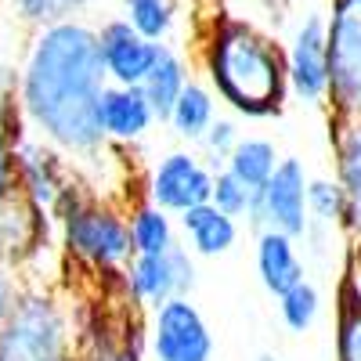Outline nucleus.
Listing matches in <instances>:
<instances>
[{"label": "nucleus", "instance_id": "obj_1", "mask_svg": "<svg viewBox=\"0 0 361 361\" xmlns=\"http://www.w3.org/2000/svg\"><path fill=\"white\" fill-rule=\"evenodd\" d=\"M105 87L109 76L90 18L47 25L25 37L18 62V112L25 134L58 148L102 199H109V156H119V148L102 134Z\"/></svg>", "mask_w": 361, "mask_h": 361}, {"label": "nucleus", "instance_id": "obj_2", "mask_svg": "<svg viewBox=\"0 0 361 361\" xmlns=\"http://www.w3.org/2000/svg\"><path fill=\"white\" fill-rule=\"evenodd\" d=\"M209 90L235 119H275L289 105L286 47L275 33L243 15H214L199 40Z\"/></svg>", "mask_w": 361, "mask_h": 361}, {"label": "nucleus", "instance_id": "obj_3", "mask_svg": "<svg viewBox=\"0 0 361 361\" xmlns=\"http://www.w3.org/2000/svg\"><path fill=\"white\" fill-rule=\"evenodd\" d=\"M58 250H62L66 267L83 275L87 293L112 289L123 267L134 260L127 206L94 195L73 217L58 224Z\"/></svg>", "mask_w": 361, "mask_h": 361}, {"label": "nucleus", "instance_id": "obj_4", "mask_svg": "<svg viewBox=\"0 0 361 361\" xmlns=\"http://www.w3.org/2000/svg\"><path fill=\"white\" fill-rule=\"evenodd\" d=\"M76 343V307L58 286L22 282L0 329V361H51Z\"/></svg>", "mask_w": 361, "mask_h": 361}, {"label": "nucleus", "instance_id": "obj_5", "mask_svg": "<svg viewBox=\"0 0 361 361\" xmlns=\"http://www.w3.org/2000/svg\"><path fill=\"white\" fill-rule=\"evenodd\" d=\"M73 354L80 361H145V311L119 293V282L87 293L76 307Z\"/></svg>", "mask_w": 361, "mask_h": 361}, {"label": "nucleus", "instance_id": "obj_6", "mask_svg": "<svg viewBox=\"0 0 361 361\" xmlns=\"http://www.w3.org/2000/svg\"><path fill=\"white\" fill-rule=\"evenodd\" d=\"M329 119H361V0H329Z\"/></svg>", "mask_w": 361, "mask_h": 361}, {"label": "nucleus", "instance_id": "obj_7", "mask_svg": "<svg viewBox=\"0 0 361 361\" xmlns=\"http://www.w3.org/2000/svg\"><path fill=\"white\" fill-rule=\"evenodd\" d=\"M217 340L192 296L166 300L145 314V361H214Z\"/></svg>", "mask_w": 361, "mask_h": 361}, {"label": "nucleus", "instance_id": "obj_8", "mask_svg": "<svg viewBox=\"0 0 361 361\" xmlns=\"http://www.w3.org/2000/svg\"><path fill=\"white\" fill-rule=\"evenodd\" d=\"M209 195H214V170H209L199 148H188V145L163 152L148 166L145 185H141V199L166 209L170 217H180L188 209L209 202Z\"/></svg>", "mask_w": 361, "mask_h": 361}, {"label": "nucleus", "instance_id": "obj_9", "mask_svg": "<svg viewBox=\"0 0 361 361\" xmlns=\"http://www.w3.org/2000/svg\"><path fill=\"white\" fill-rule=\"evenodd\" d=\"M195 286H199V264L185 250V243L163 257H134L119 275V293L145 314L163 307L166 300L192 296Z\"/></svg>", "mask_w": 361, "mask_h": 361}, {"label": "nucleus", "instance_id": "obj_10", "mask_svg": "<svg viewBox=\"0 0 361 361\" xmlns=\"http://www.w3.org/2000/svg\"><path fill=\"white\" fill-rule=\"evenodd\" d=\"M307 185H311V173L304 166V159L296 156H282L275 177L264 185V192L253 195L250 206V217L246 224L253 231H282L289 238H304L311 217H307Z\"/></svg>", "mask_w": 361, "mask_h": 361}, {"label": "nucleus", "instance_id": "obj_11", "mask_svg": "<svg viewBox=\"0 0 361 361\" xmlns=\"http://www.w3.org/2000/svg\"><path fill=\"white\" fill-rule=\"evenodd\" d=\"M289 94L300 105L325 109L329 105V44H325V11H307L293 25L286 47Z\"/></svg>", "mask_w": 361, "mask_h": 361}, {"label": "nucleus", "instance_id": "obj_12", "mask_svg": "<svg viewBox=\"0 0 361 361\" xmlns=\"http://www.w3.org/2000/svg\"><path fill=\"white\" fill-rule=\"evenodd\" d=\"M51 250H58V228L44 209L25 202L22 195L0 206V267L22 279Z\"/></svg>", "mask_w": 361, "mask_h": 361}, {"label": "nucleus", "instance_id": "obj_13", "mask_svg": "<svg viewBox=\"0 0 361 361\" xmlns=\"http://www.w3.org/2000/svg\"><path fill=\"white\" fill-rule=\"evenodd\" d=\"M15 170H18V195L25 202H33L37 209L51 217V209L58 206V199L66 195V188L80 177L76 166L51 148L47 141L25 134L15 145Z\"/></svg>", "mask_w": 361, "mask_h": 361}, {"label": "nucleus", "instance_id": "obj_14", "mask_svg": "<svg viewBox=\"0 0 361 361\" xmlns=\"http://www.w3.org/2000/svg\"><path fill=\"white\" fill-rule=\"evenodd\" d=\"M94 29H98V51H102V66H105L109 83L141 87L148 80V73H152V66L159 62L163 44L145 40L123 15H112V18L98 22Z\"/></svg>", "mask_w": 361, "mask_h": 361}, {"label": "nucleus", "instance_id": "obj_15", "mask_svg": "<svg viewBox=\"0 0 361 361\" xmlns=\"http://www.w3.org/2000/svg\"><path fill=\"white\" fill-rule=\"evenodd\" d=\"M159 116L152 102L145 98L141 87H116L109 83L102 94V134L112 148L130 152L134 145H141L148 134L156 130Z\"/></svg>", "mask_w": 361, "mask_h": 361}, {"label": "nucleus", "instance_id": "obj_16", "mask_svg": "<svg viewBox=\"0 0 361 361\" xmlns=\"http://www.w3.org/2000/svg\"><path fill=\"white\" fill-rule=\"evenodd\" d=\"M333 177L347 199V238L361 246V119H329Z\"/></svg>", "mask_w": 361, "mask_h": 361}, {"label": "nucleus", "instance_id": "obj_17", "mask_svg": "<svg viewBox=\"0 0 361 361\" xmlns=\"http://www.w3.org/2000/svg\"><path fill=\"white\" fill-rule=\"evenodd\" d=\"M253 267L271 300H279L282 293H289L293 286L307 279V260H304L300 243L282 231H267V228L257 231L253 238Z\"/></svg>", "mask_w": 361, "mask_h": 361}, {"label": "nucleus", "instance_id": "obj_18", "mask_svg": "<svg viewBox=\"0 0 361 361\" xmlns=\"http://www.w3.org/2000/svg\"><path fill=\"white\" fill-rule=\"evenodd\" d=\"M177 231H180V243L185 250L195 257V260H217V257H228L235 246H238V228L235 217L221 214L214 202H202L188 214L177 217Z\"/></svg>", "mask_w": 361, "mask_h": 361}, {"label": "nucleus", "instance_id": "obj_19", "mask_svg": "<svg viewBox=\"0 0 361 361\" xmlns=\"http://www.w3.org/2000/svg\"><path fill=\"white\" fill-rule=\"evenodd\" d=\"M221 116V102L217 94L209 90V83L202 80H192L185 87V94H180L166 116V127L170 134L180 141V145H188V148H199V141L206 137V130L214 127V119Z\"/></svg>", "mask_w": 361, "mask_h": 361}, {"label": "nucleus", "instance_id": "obj_20", "mask_svg": "<svg viewBox=\"0 0 361 361\" xmlns=\"http://www.w3.org/2000/svg\"><path fill=\"white\" fill-rule=\"evenodd\" d=\"M102 0H0L4 18L22 29V33H37L47 25H62V22H87V15L94 11Z\"/></svg>", "mask_w": 361, "mask_h": 361}, {"label": "nucleus", "instance_id": "obj_21", "mask_svg": "<svg viewBox=\"0 0 361 361\" xmlns=\"http://www.w3.org/2000/svg\"><path fill=\"white\" fill-rule=\"evenodd\" d=\"M127 221H130V243L134 257H163L173 246H180V231L177 217H170L166 209L152 206L148 199H134L127 206Z\"/></svg>", "mask_w": 361, "mask_h": 361}, {"label": "nucleus", "instance_id": "obj_22", "mask_svg": "<svg viewBox=\"0 0 361 361\" xmlns=\"http://www.w3.org/2000/svg\"><path fill=\"white\" fill-rule=\"evenodd\" d=\"M192 80H195V76H192L188 58L180 54L177 47L163 44V51H159V62L152 66L148 80L141 83L145 98L152 102V109H156V116H159V123H166V116H170L173 102H177L180 94H185V87H188Z\"/></svg>", "mask_w": 361, "mask_h": 361}, {"label": "nucleus", "instance_id": "obj_23", "mask_svg": "<svg viewBox=\"0 0 361 361\" xmlns=\"http://www.w3.org/2000/svg\"><path fill=\"white\" fill-rule=\"evenodd\" d=\"M282 156H279V145L264 137V134H243V141H238V148L228 156L224 170L235 177V180H243V185L257 195L264 192V185L271 177H275Z\"/></svg>", "mask_w": 361, "mask_h": 361}, {"label": "nucleus", "instance_id": "obj_24", "mask_svg": "<svg viewBox=\"0 0 361 361\" xmlns=\"http://www.w3.org/2000/svg\"><path fill=\"white\" fill-rule=\"evenodd\" d=\"M336 361H361V286L347 267L336 286Z\"/></svg>", "mask_w": 361, "mask_h": 361}, {"label": "nucleus", "instance_id": "obj_25", "mask_svg": "<svg viewBox=\"0 0 361 361\" xmlns=\"http://www.w3.org/2000/svg\"><path fill=\"white\" fill-rule=\"evenodd\" d=\"M15 37H25V33L15 29L11 37L0 40V130L18 141L25 137V123L18 112V62H22L25 44H15Z\"/></svg>", "mask_w": 361, "mask_h": 361}, {"label": "nucleus", "instance_id": "obj_26", "mask_svg": "<svg viewBox=\"0 0 361 361\" xmlns=\"http://www.w3.org/2000/svg\"><path fill=\"white\" fill-rule=\"evenodd\" d=\"M279 307V322L289 329L293 336H304L314 329V322L322 318V307H325V296H322V286L314 279H304L300 286H293L289 293H282L275 300Z\"/></svg>", "mask_w": 361, "mask_h": 361}, {"label": "nucleus", "instance_id": "obj_27", "mask_svg": "<svg viewBox=\"0 0 361 361\" xmlns=\"http://www.w3.org/2000/svg\"><path fill=\"white\" fill-rule=\"evenodd\" d=\"M307 217H311V224H322V228H333V231L347 235V199H343V188L336 185V177H311Z\"/></svg>", "mask_w": 361, "mask_h": 361}, {"label": "nucleus", "instance_id": "obj_28", "mask_svg": "<svg viewBox=\"0 0 361 361\" xmlns=\"http://www.w3.org/2000/svg\"><path fill=\"white\" fill-rule=\"evenodd\" d=\"M123 18L145 40L166 44V37L177 25V8H173V0H123Z\"/></svg>", "mask_w": 361, "mask_h": 361}, {"label": "nucleus", "instance_id": "obj_29", "mask_svg": "<svg viewBox=\"0 0 361 361\" xmlns=\"http://www.w3.org/2000/svg\"><path fill=\"white\" fill-rule=\"evenodd\" d=\"M238 141H243V127H238V119L235 116H217L214 127H209L206 137L199 141V152L209 163V170L217 173V170H224V163L238 148Z\"/></svg>", "mask_w": 361, "mask_h": 361}, {"label": "nucleus", "instance_id": "obj_30", "mask_svg": "<svg viewBox=\"0 0 361 361\" xmlns=\"http://www.w3.org/2000/svg\"><path fill=\"white\" fill-rule=\"evenodd\" d=\"M221 214L235 217V221H246L250 217V206H253V192L243 185V180H235L228 170H217L214 173V195H209Z\"/></svg>", "mask_w": 361, "mask_h": 361}, {"label": "nucleus", "instance_id": "obj_31", "mask_svg": "<svg viewBox=\"0 0 361 361\" xmlns=\"http://www.w3.org/2000/svg\"><path fill=\"white\" fill-rule=\"evenodd\" d=\"M15 137L0 130V206L18 195V170H15Z\"/></svg>", "mask_w": 361, "mask_h": 361}, {"label": "nucleus", "instance_id": "obj_32", "mask_svg": "<svg viewBox=\"0 0 361 361\" xmlns=\"http://www.w3.org/2000/svg\"><path fill=\"white\" fill-rule=\"evenodd\" d=\"M18 293H22V279L15 275V271L0 267V329H4V322H8V314H11V307H15Z\"/></svg>", "mask_w": 361, "mask_h": 361}, {"label": "nucleus", "instance_id": "obj_33", "mask_svg": "<svg viewBox=\"0 0 361 361\" xmlns=\"http://www.w3.org/2000/svg\"><path fill=\"white\" fill-rule=\"evenodd\" d=\"M347 271L354 275V282L361 286V246H350V257H347Z\"/></svg>", "mask_w": 361, "mask_h": 361}, {"label": "nucleus", "instance_id": "obj_34", "mask_svg": "<svg viewBox=\"0 0 361 361\" xmlns=\"http://www.w3.org/2000/svg\"><path fill=\"white\" fill-rule=\"evenodd\" d=\"M11 33H15V25L4 18V8H0V40H4V37H11Z\"/></svg>", "mask_w": 361, "mask_h": 361}, {"label": "nucleus", "instance_id": "obj_35", "mask_svg": "<svg viewBox=\"0 0 361 361\" xmlns=\"http://www.w3.org/2000/svg\"><path fill=\"white\" fill-rule=\"evenodd\" d=\"M264 4L275 11V18H282V11H286V0H264Z\"/></svg>", "mask_w": 361, "mask_h": 361}, {"label": "nucleus", "instance_id": "obj_36", "mask_svg": "<svg viewBox=\"0 0 361 361\" xmlns=\"http://www.w3.org/2000/svg\"><path fill=\"white\" fill-rule=\"evenodd\" d=\"M253 361H282V357H279V354H271V350H264V354H257Z\"/></svg>", "mask_w": 361, "mask_h": 361}, {"label": "nucleus", "instance_id": "obj_37", "mask_svg": "<svg viewBox=\"0 0 361 361\" xmlns=\"http://www.w3.org/2000/svg\"><path fill=\"white\" fill-rule=\"evenodd\" d=\"M51 361H80V357H76L73 350H66V354H58V357H51Z\"/></svg>", "mask_w": 361, "mask_h": 361}]
</instances>
